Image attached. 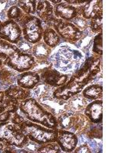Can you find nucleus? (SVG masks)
I'll use <instances>...</instances> for the list:
<instances>
[{"label":"nucleus","instance_id":"ddd939ff","mask_svg":"<svg viewBox=\"0 0 115 153\" xmlns=\"http://www.w3.org/2000/svg\"><path fill=\"white\" fill-rule=\"evenodd\" d=\"M36 16L49 27H52L53 22L56 19L54 15L53 5L47 0L38 1L36 6Z\"/></svg>","mask_w":115,"mask_h":153},{"label":"nucleus","instance_id":"5701e85b","mask_svg":"<svg viewBox=\"0 0 115 153\" xmlns=\"http://www.w3.org/2000/svg\"><path fill=\"white\" fill-rule=\"evenodd\" d=\"M19 51H20V50L16 45H12L0 38V58L2 61H5Z\"/></svg>","mask_w":115,"mask_h":153},{"label":"nucleus","instance_id":"72a5a7b5","mask_svg":"<svg viewBox=\"0 0 115 153\" xmlns=\"http://www.w3.org/2000/svg\"><path fill=\"white\" fill-rule=\"evenodd\" d=\"M74 152L75 153H79V152H83V153H91V149L90 147L88 146L87 144H83V145H81L80 146H77L75 149L74 150Z\"/></svg>","mask_w":115,"mask_h":153},{"label":"nucleus","instance_id":"423d86ee","mask_svg":"<svg viewBox=\"0 0 115 153\" xmlns=\"http://www.w3.org/2000/svg\"><path fill=\"white\" fill-rule=\"evenodd\" d=\"M3 65L21 74L32 71L36 65V60L31 54L22 52L20 51L3 61Z\"/></svg>","mask_w":115,"mask_h":153},{"label":"nucleus","instance_id":"b1692460","mask_svg":"<svg viewBox=\"0 0 115 153\" xmlns=\"http://www.w3.org/2000/svg\"><path fill=\"white\" fill-rule=\"evenodd\" d=\"M18 75V72L15 71L14 70L5 65H3V66L0 68V80H2L5 84L10 85L15 84L17 80Z\"/></svg>","mask_w":115,"mask_h":153},{"label":"nucleus","instance_id":"0eeeda50","mask_svg":"<svg viewBox=\"0 0 115 153\" xmlns=\"http://www.w3.org/2000/svg\"><path fill=\"white\" fill-rule=\"evenodd\" d=\"M0 38L16 45L23 39L21 27L12 20L2 22L0 23Z\"/></svg>","mask_w":115,"mask_h":153},{"label":"nucleus","instance_id":"f257e3e1","mask_svg":"<svg viewBox=\"0 0 115 153\" xmlns=\"http://www.w3.org/2000/svg\"><path fill=\"white\" fill-rule=\"evenodd\" d=\"M19 110L26 120L52 129H58L57 117L44 108L34 98L29 97L19 103Z\"/></svg>","mask_w":115,"mask_h":153},{"label":"nucleus","instance_id":"1a4fd4ad","mask_svg":"<svg viewBox=\"0 0 115 153\" xmlns=\"http://www.w3.org/2000/svg\"><path fill=\"white\" fill-rule=\"evenodd\" d=\"M38 74L40 75L41 80L44 84L55 88L64 85L69 80V76L68 75L61 74L57 70L53 69L52 65L41 70Z\"/></svg>","mask_w":115,"mask_h":153},{"label":"nucleus","instance_id":"9d476101","mask_svg":"<svg viewBox=\"0 0 115 153\" xmlns=\"http://www.w3.org/2000/svg\"><path fill=\"white\" fill-rule=\"evenodd\" d=\"M56 143L58 144L62 152H72L78 146V139L75 132L58 128Z\"/></svg>","mask_w":115,"mask_h":153},{"label":"nucleus","instance_id":"9b49d317","mask_svg":"<svg viewBox=\"0 0 115 153\" xmlns=\"http://www.w3.org/2000/svg\"><path fill=\"white\" fill-rule=\"evenodd\" d=\"M92 124L83 113H72L68 130L75 132L76 135H82L87 132Z\"/></svg>","mask_w":115,"mask_h":153},{"label":"nucleus","instance_id":"c9c22d12","mask_svg":"<svg viewBox=\"0 0 115 153\" xmlns=\"http://www.w3.org/2000/svg\"><path fill=\"white\" fill-rule=\"evenodd\" d=\"M49 2H51V3H52V4H54L55 5H58V4H59L60 2H62V1H61V0H51V1H49Z\"/></svg>","mask_w":115,"mask_h":153},{"label":"nucleus","instance_id":"412c9836","mask_svg":"<svg viewBox=\"0 0 115 153\" xmlns=\"http://www.w3.org/2000/svg\"><path fill=\"white\" fill-rule=\"evenodd\" d=\"M81 94L87 100H101L103 97V87L101 84H91L83 89Z\"/></svg>","mask_w":115,"mask_h":153},{"label":"nucleus","instance_id":"c85d7f7f","mask_svg":"<svg viewBox=\"0 0 115 153\" xmlns=\"http://www.w3.org/2000/svg\"><path fill=\"white\" fill-rule=\"evenodd\" d=\"M92 51L94 54L102 56L103 54V32L97 34L93 42Z\"/></svg>","mask_w":115,"mask_h":153},{"label":"nucleus","instance_id":"2eb2a0df","mask_svg":"<svg viewBox=\"0 0 115 153\" xmlns=\"http://www.w3.org/2000/svg\"><path fill=\"white\" fill-rule=\"evenodd\" d=\"M93 124H99L103 120V101L102 100L91 101L87 103L83 112Z\"/></svg>","mask_w":115,"mask_h":153},{"label":"nucleus","instance_id":"39448f33","mask_svg":"<svg viewBox=\"0 0 115 153\" xmlns=\"http://www.w3.org/2000/svg\"><path fill=\"white\" fill-rule=\"evenodd\" d=\"M52 28H54L61 39L69 43H76L84 37V32L71 22L56 19L52 25Z\"/></svg>","mask_w":115,"mask_h":153},{"label":"nucleus","instance_id":"393cba45","mask_svg":"<svg viewBox=\"0 0 115 153\" xmlns=\"http://www.w3.org/2000/svg\"><path fill=\"white\" fill-rule=\"evenodd\" d=\"M16 3L13 5H16L20 9H22L25 14L28 16H34L36 12V6L38 1L35 0H23V1H15Z\"/></svg>","mask_w":115,"mask_h":153},{"label":"nucleus","instance_id":"473e14b6","mask_svg":"<svg viewBox=\"0 0 115 153\" xmlns=\"http://www.w3.org/2000/svg\"><path fill=\"white\" fill-rule=\"evenodd\" d=\"M25 117H22L20 113H18V112L13 113L11 117L10 120H9V122H11L12 123L16 124V125L19 126L20 124L22 123L25 121Z\"/></svg>","mask_w":115,"mask_h":153},{"label":"nucleus","instance_id":"dca6fc26","mask_svg":"<svg viewBox=\"0 0 115 153\" xmlns=\"http://www.w3.org/2000/svg\"><path fill=\"white\" fill-rule=\"evenodd\" d=\"M40 81V75L36 71H28L23 72L18 75L16 84L22 88L31 91L35 88Z\"/></svg>","mask_w":115,"mask_h":153},{"label":"nucleus","instance_id":"58836bf2","mask_svg":"<svg viewBox=\"0 0 115 153\" xmlns=\"http://www.w3.org/2000/svg\"><path fill=\"white\" fill-rule=\"evenodd\" d=\"M1 22H1V19H0V23H1Z\"/></svg>","mask_w":115,"mask_h":153},{"label":"nucleus","instance_id":"a878e982","mask_svg":"<svg viewBox=\"0 0 115 153\" xmlns=\"http://www.w3.org/2000/svg\"><path fill=\"white\" fill-rule=\"evenodd\" d=\"M89 27L94 33L98 34L103 31V10L96 13L89 22Z\"/></svg>","mask_w":115,"mask_h":153},{"label":"nucleus","instance_id":"f8f14e48","mask_svg":"<svg viewBox=\"0 0 115 153\" xmlns=\"http://www.w3.org/2000/svg\"><path fill=\"white\" fill-rule=\"evenodd\" d=\"M19 110V102L7 98L0 91V123L8 122L13 113Z\"/></svg>","mask_w":115,"mask_h":153},{"label":"nucleus","instance_id":"f704fd0d","mask_svg":"<svg viewBox=\"0 0 115 153\" xmlns=\"http://www.w3.org/2000/svg\"><path fill=\"white\" fill-rule=\"evenodd\" d=\"M64 2H67V3L70 4V5H74V6H76V5H83V4H85L87 3L88 1H73V0H65V1H64Z\"/></svg>","mask_w":115,"mask_h":153},{"label":"nucleus","instance_id":"f03ea898","mask_svg":"<svg viewBox=\"0 0 115 153\" xmlns=\"http://www.w3.org/2000/svg\"><path fill=\"white\" fill-rule=\"evenodd\" d=\"M30 141L38 145L56 142L58 137V129H52L41 124L31 122L25 120L19 126Z\"/></svg>","mask_w":115,"mask_h":153},{"label":"nucleus","instance_id":"6ab92c4d","mask_svg":"<svg viewBox=\"0 0 115 153\" xmlns=\"http://www.w3.org/2000/svg\"><path fill=\"white\" fill-rule=\"evenodd\" d=\"M87 100L80 94L74 96L67 100V105L65 106V111L71 112V113H77L84 112L86 106L87 105Z\"/></svg>","mask_w":115,"mask_h":153},{"label":"nucleus","instance_id":"4c0bfd02","mask_svg":"<svg viewBox=\"0 0 115 153\" xmlns=\"http://www.w3.org/2000/svg\"><path fill=\"white\" fill-rule=\"evenodd\" d=\"M3 148H4V145L2 144V143H0V150H2V151Z\"/></svg>","mask_w":115,"mask_h":153},{"label":"nucleus","instance_id":"20e7f679","mask_svg":"<svg viewBox=\"0 0 115 153\" xmlns=\"http://www.w3.org/2000/svg\"><path fill=\"white\" fill-rule=\"evenodd\" d=\"M19 25L22 28L24 40L31 45H35L42 40L43 22L36 16L27 15Z\"/></svg>","mask_w":115,"mask_h":153},{"label":"nucleus","instance_id":"a211bd4d","mask_svg":"<svg viewBox=\"0 0 115 153\" xmlns=\"http://www.w3.org/2000/svg\"><path fill=\"white\" fill-rule=\"evenodd\" d=\"M4 94L7 98L19 101V103L31 97V91L29 90L22 88L17 84H12L9 86L5 91H4Z\"/></svg>","mask_w":115,"mask_h":153},{"label":"nucleus","instance_id":"4468645a","mask_svg":"<svg viewBox=\"0 0 115 153\" xmlns=\"http://www.w3.org/2000/svg\"><path fill=\"white\" fill-rule=\"evenodd\" d=\"M53 9L56 19H61L66 22L72 21L77 16H80L78 6H74L63 1L53 6Z\"/></svg>","mask_w":115,"mask_h":153},{"label":"nucleus","instance_id":"aec40b11","mask_svg":"<svg viewBox=\"0 0 115 153\" xmlns=\"http://www.w3.org/2000/svg\"><path fill=\"white\" fill-rule=\"evenodd\" d=\"M52 48L44 43L43 41L35 44L32 46L31 54L36 60V63L46 61L50 56Z\"/></svg>","mask_w":115,"mask_h":153},{"label":"nucleus","instance_id":"7ed1b4c3","mask_svg":"<svg viewBox=\"0 0 115 153\" xmlns=\"http://www.w3.org/2000/svg\"><path fill=\"white\" fill-rule=\"evenodd\" d=\"M29 142L20 127L11 122L0 123V143L4 146L23 149Z\"/></svg>","mask_w":115,"mask_h":153},{"label":"nucleus","instance_id":"bb28decb","mask_svg":"<svg viewBox=\"0 0 115 153\" xmlns=\"http://www.w3.org/2000/svg\"><path fill=\"white\" fill-rule=\"evenodd\" d=\"M26 16L27 15L25 14L22 11V9H19L16 5H12L6 12V16H7L8 19L15 21L18 24L21 22Z\"/></svg>","mask_w":115,"mask_h":153},{"label":"nucleus","instance_id":"f3484780","mask_svg":"<svg viewBox=\"0 0 115 153\" xmlns=\"http://www.w3.org/2000/svg\"><path fill=\"white\" fill-rule=\"evenodd\" d=\"M78 8L80 16L88 21L96 13L103 10V1L91 0V1H88L87 3L78 6Z\"/></svg>","mask_w":115,"mask_h":153},{"label":"nucleus","instance_id":"c756f323","mask_svg":"<svg viewBox=\"0 0 115 153\" xmlns=\"http://www.w3.org/2000/svg\"><path fill=\"white\" fill-rule=\"evenodd\" d=\"M71 22L73 23L77 28L80 29L81 31H83V32L89 26V22L87 20H86L85 19H84L83 17H81V16H77L72 21H71Z\"/></svg>","mask_w":115,"mask_h":153},{"label":"nucleus","instance_id":"4be33fe9","mask_svg":"<svg viewBox=\"0 0 115 153\" xmlns=\"http://www.w3.org/2000/svg\"><path fill=\"white\" fill-rule=\"evenodd\" d=\"M61 40V38L59 37V35H58L57 32L55 31L54 28L49 26L44 28L42 41L49 48H51L52 49L55 48L60 43Z\"/></svg>","mask_w":115,"mask_h":153},{"label":"nucleus","instance_id":"cd10ccee","mask_svg":"<svg viewBox=\"0 0 115 153\" xmlns=\"http://www.w3.org/2000/svg\"><path fill=\"white\" fill-rule=\"evenodd\" d=\"M35 152L60 153L61 152V149L56 142H52V143H46V144L38 145Z\"/></svg>","mask_w":115,"mask_h":153},{"label":"nucleus","instance_id":"6e6552de","mask_svg":"<svg viewBox=\"0 0 115 153\" xmlns=\"http://www.w3.org/2000/svg\"><path fill=\"white\" fill-rule=\"evenodd\" d=\"M85 87V85L77 81L71 76L64 85L57 87L53 91L52 97L59 100L67 101L74 96L81 94Z\"/></svg>","mask_w":115,"mask_h":153},{"label":"nucleus","instance_id":"e433bc0d","mask_svg":"<svg viewBox=\"0 0 115 153\" xmlns=\"http://www.w3.org/2000/svg\"><path fill=\"white\" fill-rule=\"evenodd\" d=\"M2 66H3V61L0 58V68H2Z\"/></svg>","mask_w":115,"mask_h":153},{"label":"nucleus","instance_id":"2f4dec72","mask_svg":"<svg viewBox=\"0 0 115 153\" xmlns=\"http://www.w3.org/2000/svg\"><path fill=\"white\" fill-rule=\"evenodd\" d=\"M16 46L19 48V49L22 52L31 54V49H32L33 45H31V44L26 42V41L24 40V39H22L21 42H19V43L16 45Z\"/></svg>","mask_w":115,"mask_h":153},{"label":"nucleus","instance_id":"7c9ffc66","mask_svg":"<svg viewBox=\"0 0 115 153\" xmlns=\"http://www.w3.org/2000/svg\"><path fill=\"white\" fill-rule=\"evenodd\" d=\"M90 139H101L102 138V126H91L86 132Z\"/></svg>","mask_w":115,"mask_h":153}]
</instances>
